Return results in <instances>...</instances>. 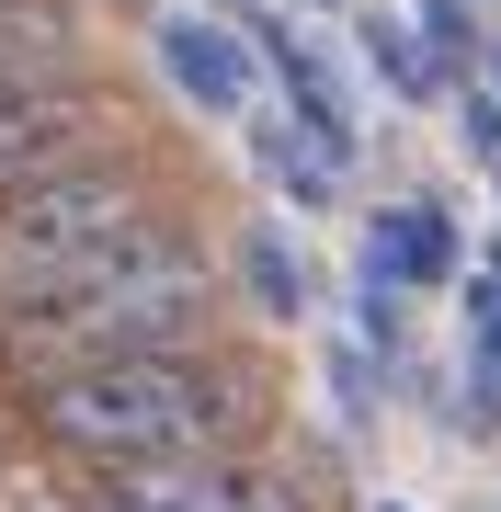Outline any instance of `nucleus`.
Returning <instances> with one entry per match:
<instances>
[{
	"label": "nucleus",
	"mask_w": 501,
	"mask_h": 512,
	"mask_svg": "<svg viewBox=\"0 0 501 512\" xmlns=\"http://www.w3.org/2000/svg\"><path fill=\"white\" fill-rule=\"evenodd\" d=\"M12 410H23V444L92 490V478L160 467V456H262L285 387L251 342H194V353H114V365L35 376L12 387Z\"/></svg>",
	"instance_id": "nucleus-1"
},
{
	"label": "nucleus",
	"mask_w": 501,
	"mask_h": 512,
	"mask_svg": "<svg viewBox=\"0 0 501 512\" xmlns=\"http://www.w3.org/2000/svg\"><path fill=\"white\" fill-rule=\"evenodd\" d=\"M194 342H228V330H217V262H205V251H171V262H149L137 285L69 296V308H35V319H0V399L35 387V376H69V365L194 353Z\"/></svg>",
	"instance_id": "nucleus-2"
},
{
	"label": "nucleus",
	"mask_w": 501,
	"mask_h": 512,
	"mask_svg": "<svg viewBox=\"0 0 501 512\" xmlns=\"http://www.w3.org/2000/svg\"><path fill=\"white\" fill-rule=\"evenodd\" d=\"M149 217H183V205L160 194L149 148L126 137V148H103V160H80V171H46V183L0 194V262L92 251V239H126V228H149Z\"/></svg>",
	"instance_id": "nucleus-3"
},
{
	"label": "nucleus",
	"mask_w": 501,
	"mask_h": 512,
	"mask_svg": "<svg viewBox=\"0 0 501 512\" xmlns=\"http://www.w3.org/2000/svg\"><path fill=\"white\" fill-rule=\"evenodd\" d=\"M103 148H126V114H114L103 80L92 92H46V103H0V194L46 183V171H80Z\"/></svg>",
	"instance_id": "nucleus-4"
},
{
	"label": "nucleus",
	"mask_w": 501,
	"mask_h": 512,
	"mask_svg": "<svg viewBox=\"0 0 501 512\" xmlns=\"http://www.w3.org/2000/svg\"><path fill=\"white\" fill-rule=\"evenodd\" d=\"M92 92V23L80 0H0V103Z\"/></svg>",
	"instance_id": "nucleus-5"
},
{
	"label": "nucleus",
	"mask_w": 501,
	"mask_h": 512,
	"mask_svg": "<svg viewBox=\"0 0 501 512\" xmlns=\"http://www.w3.org/2000/svg\"><path fill=\"white\" fill-rule=\"evenodd\" d=\"M149 57H160V80H171L194 114H240V103H251V35H240V23L160 12V23H149Z\"/></svg>",
	"instance_id": "nucleus-6"
},
{
	"label": "nucleus",
	"mask_w": 501,
	"mask_h": 512,
	"mask_svg": "<svg viewBox=\"0 0 501 512\" xmlns=\"http://www.w3.org/2000/svg\"><path fill=\"white\" fill-rule=\"evenodd\" d=\"M365 274H388L399 296H410V285H445V274H456V217H445L433 194L376 205V228H365Z\"/></svg>",
	"instance_id": "nucleus-7"
},
{
	"label": "nucleus",
	"mask_w": 501,
	"mask_h": 512,
	"mask_svg": "<svg viewBox=\"0 0 501 512\" xmlns=\"http://www.w3.org/2000/svg\"><path fill=\"white\" fill-rule=\"evenodd\" d=\"M251 160H262V183H274V194H297V217H319V205L342 194V160H319L285 114H274V126H251Z\"/></svg>",
	"instance_id": "nucleus-8"
},
{
	"label": "nucleus",
	"mask_w": 501,
	"mask_h": 512,
	"mask_svg": "<svg viewBox=\"0 0 501 512\" xmlns=\"http://www.w3.org/2000/svg\"><path fill=\"white\" fill-rule=\"evenodd\" d=\"M240 285H251L262 319H297L308 308V262L285 251V228H240Z\"/></svg>",
	"instance_id": "nucleus-9"
},
{
	"label": "nucleus",
	"mask_w": 501,
	"mask_h": 512,
	"mask_svg": "<svg viewBox=\"0 0 501 512\" xmlns=\"http://www.w3.org/2000/svg\"><path fill=\"white\" fill-rule=\"evenodd\" d=\"M365 57H376V80H388L399 103H433V92H445V69H433V46L410 35V23H388V12H365Z\"/></svg>",
	"instance_id": "nucleus-10"
},
{
	"label": "nucleus",
	"mask_w": 501,
	"mask_h": 512,
	"mask_svg": "<svg viewBox=\"0 0 501 512\" xmlns=\"http://www.w3.org/2000/svg\"><path fill=\"white\" fill-rule=\"evenodd\" d=\"M410 35H422L433 46V69H479V23H467V0H422V23H410Z\"/></svg>",
	"instance_id": "nucleus-11"
},
{
	"label": "nucleus",
	"mask_w": 501,
	"mask_h": 512,
	"mask_svg": "<svg viewBox=\"0 0 501 512\" xmlns=\"http://www.w3.org/2000/svg\"><path fill=\"white\" fill-rule=\"evenodd\" d=\"M456 137L479 171H501V92H456Z\"/></svg>",
	"instance_id": "nucleus-12"
},
{
	"label": "nucleus",
	"mask_w": 501,
	"mask_h": 512,
	"mask_svg": "<svg viewBox=\"0 0 501 512\" xmlns=\"http://www.w3.org/2000/svg\"><path fill=\"white\" fill-rule=\"evenodd\" d=\"M479 69H490V92H501V46H490V57H479Z\"/></svg>",
	"instance_id": "nucleus-13"
},
{
	"label": "nucleus",
	"mask_w": 501,
	"mask_h": 512,
	"mask_svg": "<svg viewBox=\"0 0 501 512\" xmlns=\"http://www.w3.org/2000/svg\"><path fill=\"white\" fill-rule=\"evenodd\" d=\"M376 512H410V501H376Z\"/></svg>",
	"instance_id": "nucleus-14"
},
{
	"label": "nucleus",
	"mask_w": 501,
	"mask_h": 512,
	"mask_svg": "<svg viewBox=\"0 0 501 512\" xmlns=\"http://www.w3.org/2000/svg\"><path fill=\"white\" fill-rule=\"evenodd\" d=\"M114 12H137V0H114Z\"/></svg>",
	"instance_id": "nucleus-15"
},
{
	"label": "nucleus",
	"mask_w": 501,
	"mask_h": 512,
	"mask_svg": "<svg viewBox=\"0 0 501 512\" xmlns=\"http://www.w3.org/2000/svg\"><path fill=\"white\" fill-rule=\"evenodd\" d=\"M490 183H501V171H490Z\"/></svg>",
	"instance_id": "nucleus-16"
}]
</instances>
